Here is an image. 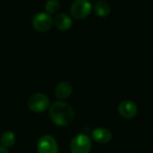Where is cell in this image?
<instances>
[{"label": "cell", "instance_id": "cell-1", "mask_svg": "<svg viewBox=\"0 0 153 153\" xmlns=\"http://www.w3.org/2000/svg\"><path fill=\"white\" fill-rule=\"evenodd\" d=\"M49 115L56 125L61 127L71 124L75 118V113L72 106L63 101L54 102L50 107Z\"/></svg>", "mask_w": 153, "mask_h": 153}, {"label": "cell", "instance_id": "cell-2", "mask_svg": "<svg viewBox=\"0 0 153 153\" xmlns=\"http://www.w3.org/2000/svg\"><path fill=\"white\" fill-rule=\"evenodd\" d=\"M92 149V140L87 134L75 136L70 142L71 153H89Z\"/></svg>", "mask_w": 153, "mask_h": 153}, {"label": "cell", "instance_id": "cell-3", "mask_svg": "<svg viewBox=\"0 0 153 153\" xmlns=\"http://www.w3.org/2000/svg\"><path fill=\"white\" fill-rule=\"evenodd\" d=\"M92 11V4L89 0H75L70 7V14L75 19L82 20L88 17Z\"/></svg>", "mask_w": 153, "mask_h": 153}, {"label": "cell", "instance_id": "cell-4", "mask_svg": "<svg viewBox=\"0 0 153 153\" xmlns=\"http://www.w3.org/2000/svg\"><path fill=\"white\" fill-rule=\"evenodd\" d=\"M27 105L31 111L34 113H42L49 109L50 99L44 94L35 93L29 97Z\"/></svg>", "mask_w": 153, "mask_h": 153}, {"label": "cell", "instance_id": "cell-5", "mask_svg": "<svg viewBox=\"0 0 153 153\" xmlns=\"http://www.w3.org/2000/svg\"><path fill=\"white\" fill-rule=\"evenodd\" d=\"M38 153H58L59 146L54 137L44 135L40 138L37 144Z\"/></svg>", "mask_w": 153, "mask_h": 153}, {"label": "cell", "instance_id": "cell-6", "mask_svg": "<svg viewBox=\"0 0 153 153\" xmlns=\"http://www.w3.org/2000/svg\"><path fill=\"white\" fill-rule=\"evenodd\" d=\"M52 18L48 13H38L33 18V26L38 32H47L52 26Z\"/></svg>", "mask_w": 153, "mask_h": 153}, {"label": "cell", "instance_id": "cell-7", "mask_svg": "<svg viewBox=\"0 0 153 153\" xmlns=\"http://www.w3.org/2000/svg\"><path fill=\"white\" fill-rule=\"evenodd\" d=\"M118 112L123 118L131 119L137 114V106L132 101L123 100L118 105Z\"/></svg>", "mask_w": 153, "mask_h": 153}, {"label": "cell", "instance_id": "cell-8", "mask_svg": "<svg viewBox=\"0 0 153 153\" xmlns=\"http://www.w3.org/2000/svg\"><path fill=\"white\" fill-rule=\"evenodd\" d=\"M112 132L110 130L104 128V127H98L93 130L92 131V138L93 140L100 144H106L112 140Z\"/></svg>", "mask_w": 153, "mask_h": 153}, {"label": "cell", "instance_id": "cell-9", "mask_svg": "<svg viewBox=\"0 0 153 153\" xmlns=\"http://www.w3.org/2000/svg\"><path fill=\"white\" fill-rule=\"evenodd\" d=\"M73 92V88L70 83L67 81H62L58 84L55 89V95L59 99H66Z\"/></svg>", "mask_w": 153, "mask_h": 153}, {"label": "cell", "instance_id": "cell-10", "mask_svg": "<svg viewBox=\"0 0 153 153\" xmlns=\"http://www.w3.org/2000/svg\"><path fill=\"white\" fill-rule=\"evenodd\" d=\"M54 24L56 27L61 31H67L71 28L72 26V20L71 18L64 13H60L57 15L54 18Z\"/></svg>", "mask_w": 153, "mask_h": 153}, {"label": "cell", "instance_id": "cell-11", "mask_svg": "<svg viewBox=\"0 0 153 153\" xmlns=\"http://www.w3.org/2000/svg\"><path fill=\"white\" fill-rule=\"evenodd\" d=\"M0 141H1V144L3 147L7 149L10 148L16 143V135L13 131H7L3 133V135L1 136V139H0Z\"/></svg>", "mask_w": 153, "mask_h": 153}, {"label": "cell", "instance_id": "cell-12", "mask_svg": "<svg viewBox=\"0 0 153 153\" xmlns=\"http://www.w3.org/2000/svg\"><path fill=\"white\" fill-rule=\"evenodd\" d=\"M111 8L109 7V5L105 2L103 1H99L97 3H96L95 5V12L97 16H101V17H105L106 16H108L110 14Z\"/></svg>", "mask_w": 153, "mask_h": 153}, {"label": "cell", "instance_id": "cell-13", "mask_svg": "<svg viewBox=\"0 0 153 153\" xmlns=\"http://www.w3.org/2000/svg\"><path fill=\"white\" fill-rule=\"evenodd\" d=\"M59 2L58 0H48L45 3V10L49 15L56 14L59 10Z\"/></svg>", "mask_w": 153, "mask_h": 153}, {"label": "cell", "instance_id": "cell-14", "mask_svg": "<svg viewBox=\"0 0 153 153\" xmlns=\"http://www.w3.org/2000/svg\"><path fill=\"white\" fill-rule=\"evenodd\" d=\"M0 153H9V151L7 150V148H5L3 146H0Z\"/></svg>", "mask_w": 153, "mask_h": 153}]
</instances>
